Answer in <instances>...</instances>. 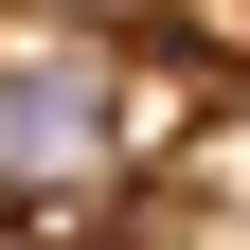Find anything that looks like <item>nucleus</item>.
<instances>
[{"instance_id":"f257e3e1","label":"nucleus","mask_w":250,"mask_h":250,"mask_svg":"<svg viewBox=\"0 0 250 250\" xmlns=\"http://www.w3.org/2000/svg\"><path fill=\"white\" fill-rule=\"evenodd\" d=\"M179 54H125V36H72L36 0H0V214H72L107 179H161L179 161Z\"/></svg>"},{"instance_id":"f03ea898","label":"nucleus","mask_w":250,"mask_h":250,"mask_svg":"<svg viewBox=\"0 0 250 250\" xmlns=\"http://www.w3.org/2000/svg\"><path fill=\"white\" fill-rule=\"evenodd\" d=\"M161 36H179V54H197V72H250V0H179Z\"/></svg>"},{"instance_id":"7ed1b4c3","label":"nucleus","mask_w":250,"mask_h":250,"mask_svg":"<svg viewBox=\"0 0 250 250\" xmlns=\"http://www.w3.org/2000/svg\"><path fill=\"white\" fill-rule=\"evenodd\" d=\"M36 18H72V36H161L179 0H36Z\"/></svg>"},{"instance_id":"20e7f679","label":"nucleus","mask_w":250,"mask_h":250,"mask_svg":"<svg viewBox=\"0 0 250 250\" xmlns=\"http://www.w3.org/2000/svg\"><path fill=\"white\" fill-rule=\"evenodd\" d=\"M0 250H36V232H18V214H0Z\"/></svg>"}]
</instances>
